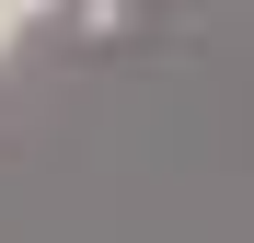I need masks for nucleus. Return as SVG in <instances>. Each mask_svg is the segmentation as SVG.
Wrapping results in <instances>:
<instances>
[{
  "label": "nucleus",
  "mask_w": 254,
  "mask_h": 243,
  "mask_svg": "<svg viewBox=\"0 0 254 243\" xmlns=\"http://www.w3.org/2000/svg\"><path fill=\"white\" fill-rule=\"evenodd\" d=\"M12 47H23V35H12V23H0V58H12Z\"/></svg>",
  "instance_id": "2"
},
{
  "label": "nucleus",
  "mask_w": 254,
  "mask_h": 243,
  "mask_svg": "<svg viewBox=\"0 0 254 243\" xmlns=\"http://www.w3.org/2000/svg\"><path fill=\"white\" fill-rule=\"evenodd\" d=\"M35 12H47V0H0V23H12V35H23V23H35Z\"/></svg>",
  "instance_id": "1"
}]
</instances>
